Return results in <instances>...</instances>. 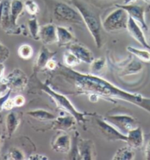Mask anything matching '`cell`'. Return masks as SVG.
<instances>
[{"label":"cell","instance_id":"cell-1","mask_svg":"<svg viewBox=\"0 0 150 160\" xmlns=\"http://www.w3.org/2000/svg\"><path fill=\"white\" fill-rule=\"evenodd\" d=\"M55 75L59 80H62L75 89V95L89 96V100L94 101L99 98L114 101L119 100L129 102L147 111L150 114V98H146L137 92H131L117 87L101 76L91 73H83L75 70L66 66L57 65L55 69Z\"/></svg>","mask_w":150,"mask_h":160},{"label":"cell","instance_id":"cell-2","mask_svg":"<svg viewBox=\"0 0 150 160\" xmlns=\"http://www.w3.org/2000/svg\"><path fill=\"white\" fill-rule=\"evenodd\" d=\"M39 87L41 88V91L47 94L54 100L57 107L62 109L63 112H66L67 114L72 115L78 123L84 124L86 122L85 117L88 114L78 111L66 96L55 91L48 84L42 82H39Z\"/></svg>","mask_w":150,"mask_h":160},{"label":"cell","instance_id":"cell-3","mask_svg":"<svg viewBox=\"0 0 150 160\" xmlns=\"http://www.w3.org/2000/svg\"><path fill=\"white\" fill-rule=\"evenodd\" d=\"M71 3L80 13L84 24L87 27L88 31L94 38L96 47L100 48L102 45V38L101 23L98 17L83 2L80 0H72Z\"/></svg>","mask_w":150,"mask_h":160},{"label":"cell","instance_id":"cell-4","mask_svg":"<svg viewBox=\"0 0 150 160\" xmlns=\"http://www.w3.org/2000/svg\"><path fill=\"white\" fill-rule=\"evenodd\" d=\"M128 19L129 15L127 12L122 8L117 7L116 10L109 13L104 18L102 25L106 32H116L127 29Z\"/></svg>","mask_w":150,"mask_h":160},{"label":"cell","instance_id":"cell-5","mask_svg":"<svg viewBox=\"0 0 150 160\" xmlns=\"http://www.w3.org/2000/svg\"><path fill=\"white\" fill-rule=\"evenodd\" d=\"M54 17L58 22L66 23L83 24V18L77 9L70 7L67 4L57 3L54 8Z\"/></svg>","mask_w":150,"mask_h":160},{"label":"cell","instance_id":"cell-6","mask_svg":"<svg viewBox=\"0 0 150 160\" xmlns=\"http://www.w3.org/2000/svg\"><path fill=\"white\" fill-rule=\"evenodd\" d=\"M28 82L26 73L18 68L13 69L7 77L2 79V83L5 84L8 89L16 92L24 91L27 87Z\"/></svg>","mask_w":150,"mask_h":160},{"label":"cell","instance_id":"cell-7","mask_svg":"<svg viewBox=\"0 0 150 160\" xmlns=\"http://www.w3.org/2000/svg\"><path fill=\"white\" fill-rule=\"evenodd\" d=\"M104 119L125 135H127L129 131L138 126L136 119L128 114L108 115Z\"/></svg>","mask_w":150,"mask_h":160},{"label":"cell","instance_id":"cell-8","mask_svg":"<svg viewBox=\"0 0 150 160\" xmlns=\"http://www.w3.org/2000/svg\"><path fill=\"white\" fill-rule=\"evenodd\" d=\"M96 122L99 129L102 132L104 138L110 141H123L126 142L127 135L120 132L118 129L109 123L104 118L102 120L96 119Z\"/></svg>","mask_w":150,"mask_h":160},{"label":"cell","instance_id":"cell-9","mask_svg":"<svg viewBox=\"0 0 150 160\" xmlns=\"http://www.w3.org/2000/svg\"><path fill=\"white\" fill-rule=\"evenodd\" d=\"M116 7L122 8L127 12L129 17H131L145 31L148 30V26L145 19V8L143 6L134 4L129 5H116Z\"/></svg>","mask_w":150,"mask_h":160},{"label":"cell","instance_id":"cell-10","mask_svg":"<svg viewBox=\"0 0 150 160\" xmlns=\"http://www.w3.org/2000/svg\"><path fill=\"white\" fill-rule=\"evenodd\" d=\"M52 148L60 153H69L71 148V138L65 131L59 133L52 139Z\"/></svg>","mask_w":150,"mask_h":160},{"label":"cell","instance_id":"cell-11","mask_svg":"<svg viewBox=\"0 0 150 160\" xmlns=\"http://www.w3.org/2000/svg\"><path fill=\"white\" fill-rule=\"evenodd\" d=\"M127 30L135 41H137L140 44L142 45L146 49H150V45L147 42L143 30L141 27L135 21L133 18L129 16L128 22H127Z\"/></svg>","mask_w":150,"mask_h":160},{"label":"cell","instance_id":"cell-12","mask_svg":"<svg viewBox=\"0 0 150 160\" xmlns=\"http://www.w3.org/2000/svg\"><path fill=\"white\" fill-rule=\"evenodd\" d=\"M0 24L4 29L8 30L11 28L14 34H19L21 30H16L12 25L11 17V2L9 0H4L0 3Z\"/></svg>","mask_w":150,"mask_h":160},{"label":"cell","instance_id":"cell-13","mask_svg":"<svg viewBox=\"0 0 150 160\" xmlns=\"http://www.w3.org/2000/svg\"><path fill=\"white\" fill-rule=\"evenodd\" d=\"M68 50L75 54L81 62L90 64L94 59L93 52L86 47L78 43L72 42L68 45Z\"/></svg>","mask_w":150,"mask_h":160},{"label":"cell","instance_id":"cell-14","mask_svg":"<svg viewBox=\"0 0 150 160\" xmlns=\"http://www.w3.org/2000/svg\"><path fill=\"white\" fill-rule=\"evenodd\" d=\"M77 120L71 114L56 117L52 122V128L61 131H67L74 129Z\"/></svg>","mask_w":150,"mask_h":160},{"label":"cell","instance_id":"cell-15","mask_svg":"<svg viewBox=\"0 0 150 160\" xmlns=\"http://www.w3.org/2000/svg\"><path fill=\"white\" fill-rule=\"evenodd\" d=\"M39 38L44 45L57 43V27L53 24H47L40 28Z\"/></svg>","mask_w":150,"mask_h":160},{"label":"cell","instance_id":"cell-16","mask_svg":"<svg viewBox=\"0 0 150 160\" xmlns=\"http://www.w3.org/2000/svg\"><path fill=\"white\" fill-rule=\"evenodd\" d=\"M77 151L80 159L92 160L94 159V142L91 139L78 138Z\"/></svg>","mask_w":150,"mask_h":160},{"label":"cell","instance_id":"cell-17","mask_svg":"<svg viewBox=\"0 0 150 160\" xmlns=\"http://www.w3.org/2000/svg\"><path fill=\"white\" fill-rule=\"evenodd\" d=\"M126 143L133 149L141 148L144 143L143 131L140 126L132 129L127 134Z\"/></svg>","mask_w":150,"mask_h":160},{"label":"cell","instance_id":"cell-18","mask_svg":"<svg viewBox=\"0 0 150 160\" xmlns=\"http://www.w3.org/2000/svg\"><path fill=\"white\" fill-rule=\"evenodd\" d=\"M57 43L59 46H68L75 41V37L72 32L63 26L57 27Z\"/></svg>","mask_w":150,"mask_h":160},{"label":"cell","instance_id":"cell-19","mask_svg":"<svg viewBox=\"0 0 150 160\" xmlns=\"http://www.w3.org/2000/svg\"><path fill=\"white\" fill-rule=\"evenodd\" d=\"M24 5L21 0H12L11 2V17L12 25L15 29L21 30L17 26V20L24 11Z\"/></svg>","mask_w":150,"mask_h":160},{"label":"cell","instance_id":"cell-20","mask_svg":"<svg viewBox=\"0 0 150 160\" xmlns=\"http://www.w3.org/2000/svg\"><path fill=\"white\" fill-rule=\"evenodd\" d=\"M56 52H52L50 51L48 48H46L45 46H43L41 49L40 52L38 53V58L36 60V67L38 69H46V65L49 60L51 58H54V56L56 55Z\"/></svg>","mask_w":150,"mask_h":160},{"label":"cell","instance_id":"cell-21","mask_svg":"<svg viewBox=\"0 0 150 160\" xmlns=\"http://www.w3.org/2000/svg\"><path fill=\"white\" fill-rule=\"evenodd\" d=\"M21 122V119L17 113L11 112L6 117V128L9 137H12L17 130Z\"/></svg>","mask_w":150,"mask_h":160},{"label":"cell","instance_id":"cell-22","mask_svg":"<svg viewBox=\"0 0 150 160\" xmlns=\"http://www.w3.org/2000/svg\"><path fill=\"white\" fill-rule=\"evenodd\" d=\"M27 114L41 122H52L56 118V116L54 114L44 109L29 111L27 112Z\"/></svg>","mask_w":150,"mask_h":160},{"label":"cell","instance_id":"cell-23","mask_svg":"<svg viewBox=\"0 0 150 160\" xmlns=\"http://www.w3.org/2000/svg\"><path fill=\"white\" fill-rule=\"evenodd\" d=\"M107 68L106 59L104 57L94 58V61L90 63V72L92 75L101 76Z\"/></svg>","mask_w":150,"mask_h":160},{"label":"cell","instance_id":"cell-24","mask_svg":"<svg viewBox=\"0 0 150 160\" xmlns=\"http://www.w3.org/2000/svg\"><path fill=\"white\" fill-rule=\"evenodd\" d=\"M135 153L133 148L127 146H124L119 148L115 153L112 159L114 160H133L135 159Z\"/></svg>","mask_w":150,"mask_h":160},{"label":"cell","instance_id":"cell-25","mask_svg":"<svg viewBox=\"0 0 150 160\" xmlns=\"http://www.w3.org/2000/svg\"><path fill=\"white\" fill-rule=\"evenodd\" d=\"M127 50L140 61L146 63L150 62V52L147 50H142L132 46H128L127 48Z\"/></svg>","mask_w":150,"mask_h":160},{"label":"cell","instance_id":"cell-26","mask_svg":"<svg viewBox=\"0 0 150 160\" xmlns=\"http://www.w3.org/2000/svg\"><path fill=\"white\" fill-rule=\"evenodd\" d=\"M28 29L30 32V36L33 39L38 41L40 40L39 38V32H40V25H39L38 19L36 17L30 18L27 22Z\"/></svg>","mask_w":150,"mask_h":160},{"label":"cell","instance_id":"cell-27","mask_svg":"<svg viewBox=\"0 0 150 160\" xmlns=\"http://www.w3.org/2000/svg\"><path fill=\"white\" fill-rule=\"evenodd\" d=\"M63 61H64L65 66L70 68H75V67L81 63V61L69 50H66L64 52Z\"/></svg>","mask_w":150,"mask_h":160},{"label":"cell","instance_id":"cell-28","mask_svg":"<svg viewBox=\"0 0 150 160\" xmlns=\"http://www.w3.org/2000/svg\"><path fill=\"white\" fill-rule=\"evenodd\" d=\"M143 69V66L138 61L135 60H132L127 63L124 70V73L125 75H133V74H137Z\"/></svg>","mask_w":150,"mask_h":160},{"label":"cell","instance_id":"cell-29","mask_svg":"<svg viewBox=\"0 0 150 160\" xmlns=\"http://www.w3.org/2000/svg\"><path fill=\"white\" fill-rule=\"evenodd\" d=\"M33 49L30 44H27L21 45L18 50V54L20 58L25 59V60L31 58L33 55Z\"/></svg>","mask_w":150,"mask_h":160},{"label":"cell","instance_id":"cell-30","mask_svg":"<svg viewBox=\"0 0 150 160\" xmlns=\"http://www.w3.org/2000/svg\"><path fill=\"white\" fill-rule=\"evenodd\" d=\"M24 5L27 12L31 16L36 15L39 11L38 5L33 0H27L24 3Z\"/></svg>","mask_w":150,"mask_h":160},{"label":"cell","instance_id":"cell-31","mask_svg":"<svg viewBox=\"0 0 150 160\" xmlns=\"http://www.w3.org/2000/svg\"><path fill=\"white\" fill-rule=\"evenodd\" d=\"M8 159H13V160H24L25 159V156H24V153L22 152L21 150L16 148H13L10 150L9 153L7 154Z\"/></svg>","mask_w":150,"mask_h":160},{"label":"cell","instance_id":"cell-32","mask_svg":"<svg viewBox=\"0 0 150 160\" xmlns=\"http://www.w3.org/2000/svg\"><path fill=\"white\" fill-rule=\"evenodd\" d=\"M10 51L6 48L5 45H3L0 42V62H3L9 58Z\"/></svg>","mask_w":150,"mask_h":160},{"label":"cell","instance_id":"cell-33","mask_svg":"<svg viewBox=\"0 0 150 160\" xmlns=\"http://www.w3.org/2000/svg\"><path fill=\"white\" fill-rule=\"evenodd\" d=\"M13 100L15 107H21V106L24 105V103H25L26 102L25 98H24V96L22 95L16 96L15 98H13Z\"/></svg>","mask_w":150,"mask_h":160},{"label":"cell","instance_id":"cell-34","mask_svg":"<svg viewBox=\"0 0 150 160\" xmlns=\"http://www.w3.org/2000/svg\"><path fill=\"white\" fill-rule=\"evenodd\" d=\"M15 107V105H14L13 102V98H8V99L6 100V101L4 102V105L2 107V109L5 110H11Z\"/></svg>","mask_w":150,"mask_h":160},{"label":"cell","instance_id":"cell-35","mask_svg":"<svg viewBox=\"0 0 150 160\" xmlns=\"http://www.w3.org/2000/svg\"><path fill=\"white\" fill-rule=\"evenodd\" d=\"M27 159L29 160H49V159L46 156L39 154V153H33L29 156V157Z\"/></svg>","mask_w":150,"mask_h":160},{"label":"cell","instance_id":"cell-36","mask_svg":"<svg viewBox=\"0 0 150 160\" xmlns=\"http://www.w3.org/2000/svg\"><path fill=\"white\" fill-rule=\"evenodd\" d=\"M57 65H58V63H57V61L54 60V58H51L46 63V69L50 71H54L57 67Z\"/></svg>","mask_w":150,"mask_h":160},{"label":"cell","instance_id":"cell-37","mask_svg":"<svg viewBox=\"0 0 150 160\" xmlns=\"http://www.w3.org/2000/svg\"><path fill=\"white\" fill-rule=\"evenodd\" d=\"M11 90L10 89L9 91H8L7 93L5 94V95H3V96H2V97H0V112H1V111L2 110L4 102L6 101V100L8 99V98H10V95H11Z\"/></svg>","mask_w":150,"mask_h":160},{"label":"cell","instance_id":"cell-38","mask_svg":"<svg viewBox=\"0 0 150 160\" xmlns=\"http://www.w3.org/2000/svg\"><path fill=\"white\" fill-rule=\"evenodd\" d=\"M145 158L146 159L150 160V140L148 142L145 148Z\"/></svg>","mask_w":150,"mask_h":160},{"label":"cell","instance_id":"cell-39","mask_svg":"<svg viewBox=\"0 0 150 160\" xmlns=\"http://www.w3.org/2000/svg\"><path fill=\"white\" fill-rule=\"evenodd\" d=\"M9 89H8V87L7 86L5 85V84H3L2 87H0V97H2V96L5 95L7 92L9 91Z\"/></svg>","mask_w":150,"mask_h":160},{"label":"cell","instance_id":"cell-40","mask_svg":"<svg viewBox=\"0 0 150 160\" xmlns=\"http://www.w3.org/2000/svg\"><path fill=\"white\" fill-rule=\"evenodd\" d=\"M5 66H4L2 62H0V79H2V77L5 73Z\"/></svg>","mask_w":150,"mask_h":160},{"label":"cell","instance_id":"cell-41","mask_svg":"<svg viewBox=\"0 0 150 160\" xmlns=\"http://www.w3.org/2000/svg\"><path fill=\"white\" fill-rule=\"evenodd\" d=\"M138 0H124L123 5H129V4H134Z\"/></svg>","mask_w":150,"mask_h":160},{"label":"cell","instance_id":"cell-42","mask_svg":"<svg viewBox=\"0 0 150 160\" xmlns=\"http://www.w3.org/2000/svg\"><path fill=\"white\" fill-rule=\"evenodd\" d=\"M143 1L147 4H150V0H143Z\"/></svg>","mask_w":150,"mask_h":160},{"label":"cell","instance_id":"cell-43","mask_svg":"<svg viewBox=\"0 0 150 160\" xmlns=\"http://www.w3.org/2000/svg\"><path fill=\"white\" fill-rule=\"evenodd\" d=\"M0 140H1V135H0Z\"/></svg>","mask_w":150,"mask_h":160}]
</instances>
